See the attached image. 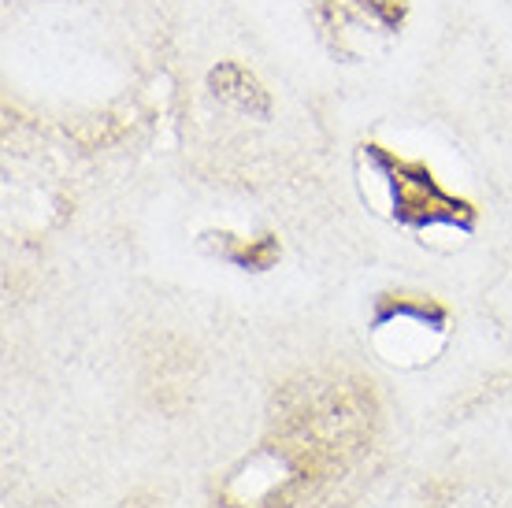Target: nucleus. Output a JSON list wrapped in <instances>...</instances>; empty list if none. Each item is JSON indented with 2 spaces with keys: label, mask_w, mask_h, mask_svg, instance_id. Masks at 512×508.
<instances>
[{
  "label": "nucleus",
  "mask_w": 512,
  "mask_h": 508,
  "mask_svg": "<svg viewBox=\"0 0 512 508\" xmlns=\"http://www.w3.org/2000/svg\"><path fill=\"white\" fill-rule=\"evenodd\" d=\"M394 319H416L423 327L442 331L449 319V308L438 305L435 297H423V293H383V297L375 301L372 327H386V323H394Z\"/></svg>",
  "instance_id": "nucleus-4"
},
{
  "label": "nucleus",
  "mask_w": 512,
  "mask_h": 508,
  "mask_svg": "<svg viewBox=\"0 0 512 508\" xmlns=\"http://www.w3.org/2000/svg\"><path fill=\"white\" fill-rule=\"evenodd\" d=\"M208 89H212L216 101L231 104V108H238V112H245V115H260V119L271 115L268 89L260 86V78L245 64H238V60H219V64L208 71Z\"/></svg>",
  "instance_id": "nucleus-2"
},
{
  "label": "nucleus",
  "mask_w": 512,
  "mask_h": 508,
  "mask_svg": "<svg viewBox=\"0 0 512 508\" xmlns=\"http://www.w3.org/2000/svg\"><path fill=\"white\" fill-rule=\"evenodd\" d=\"M357 8L375 26H383V30H397V26L405 23V15H409V0H357Z\"/></svg>",
  "instance_id": "nucleus-5"
},
{
  "label": "nucleus",
  "mask_w": 512,
  "mask_h": 508,
  "mask_svg": "<svg viewBox=\"0 0 512 508\" xmlns=\"http://www.w3.org/2000/svg\"><path fill=\"white\" fill-rule=\"evenodd\" d=\"M201 245L208 253L227 260L238 271H271V267L282 260V245L275 234H256V238H242V234H231V230H208L201 234Z\"/></svg>",
  "instance_id": "nucleus-3"
},
{
  "label": "nucleus",
  "mask_w": 512,
  "mask_h": 508,
  "mask_svg": "<svg viewBox=\"0 0 512 508\" xmlns=\"http://www.w3.org/2000/svg\"><path fill=\"white\" fill-rule=\"evenodd\" d=\"M360 156L368 160V167H372L375 175L383 178L394 223H401V227L409 230L449 227V230H461V234H472L475 230L479 208L468 197L449 193L423 160H405V156L390 153L379 141H364Z\"/></svg>",
  "instance_id": "nucleus-1"
}]
</instances>
